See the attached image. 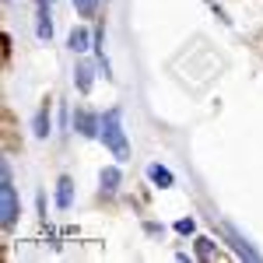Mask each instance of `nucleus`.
Instances as JSON below:
<instances>
[{
    "mask_svg": "<svg viewBox=\"0 0 263 263\" xmlns=\"http://www.w3.org/2000/svg\"><path fill=\"white\" fill-rule=\"evenodd\" d=\"M147 179L155 182V186H162V190L176 186V176H172L168 168H162V165H147Z\"/></svg>",
    "mask_w": 263,
    "mask_h": 263,
    "instance_id": "9b49d317",
    "label": "nucleus"
},
{
    "mask_svg": "<svg viewBox=\"0 0 263 263\" xmlns=\"http://www.w3.org/2000/svg\"><path fill=\"white\" fill-rule=\"evenodd\" d=\"M176 232H179V235H193V232H197V221H193V218H182V221H176Z\"/></svg>",
    "mask_w": 263,
    "mask_h": 263,
    "instance_id": "4468645a",
    "label": "nucleus"
},
{
    "mask_svg": "<svg viewBox=\"0 0 263 263\" xmlns=\"http://www.w3.org/2000/svg\"><path fill=\"white\" fill-rule=\"evenodd\" d=\"M120 182H123V172L116 168V165H109V168H102V176H99V190H102V197H116V190H120Z\"/></svg>",
    "mask_w": 263,
    "mask_h": 263,
    "instance_id": "0eeeda50",
    "label": "nucleus"
},
{
    "mask_svg": "<svg viewBox=\"0 0 263 263\" xmlns=\"http://www.w3.org/2000/svg\"><path fill=\"white\" fill-rule=\"evenodd\" d=\"M197 256H200V260H214V256H218L214 242H211V239H197Z\"/></svg>",
    "mask_w": 263,
    "mask_h": 263,
    "instance_id": "ddd939ff",
    "label": "nucleus"
},
{
    "mask_svg": "<svg viewBox=\"0 0 263 263\" xmlns=\"http://www.w3.org/2000/svg\"><path fill=\"white\" fill-rule=\"evenodd\" d=\"M91 46H95V35H91L84 25H74V28H70V35H67V49H70L74 57H81V53L91 49Z\"/></svg>",
    "mask_w": 263,
    "mask_h": 263,
    "instance_id": "39448f33",
    "label": "nucleus"
},
{
    "mask_svg": "<svg viewBox=\"0 0 263 263\" xmlns=\"http://www.w3.org/2000/svg\"><path fill=\"white\" fill-rule=\"evenodd\" d=\"M99 4L102 0H74V11H78L81 18H95V14H99Z\"/></svg>",
    "mask_w": 263,
    "mask_h": 263,
    "instance_id": "f8f14e48",
    "label": "nucleus"
},
{
    "mask_svg": "<svg viewBox=\"0 0 263 263\" xmlns=\"http://www.w3.org/2000/svg\"><path fill=\"white\" fill-rule=\"evenodd\" d=\"M70 203H74V179H70V176H60V179H57V207L67 211Z\"/></svg>",
    "mask_w": 263,
    "mask_h": 263,
    "instance_id": "1a4fd4ad",
    "label": "nucleus"
},
{
    "mask_svg": "<svg viewBox=\"0 0 263 263\" xmlns=\"http://www.w3.org/2000/svg\"><path fill=\"white\" fill-rule=\"evenodd\" d=\"M35 35L42 42L53 39V14H49V4H39V11H35Z\"/></svg>",
    "mask_w": 263,
    "mask_h": 263,
    "instance_id": "6e6552de",
    "label": "nucleus"
},
{
    "mask_svg": "<svg viewBox=\"0 0 263 263\" xmlns=\"http://www.w3.org/2000/svg\"><path fill=\"white\" fill-rule=\"evenodd\" d=\"M74 84H78V91H81V95H88V91H91V84H95V63L78 60V67H74Z\"/></svg>",
    "mask_w": 263,
    "mask_h": 263,
    "instance_id": "423d86ee",
    "label": "nucleus"
},
{
    "mask_svg": "<svg viewBox=\"0 0 263 263\" xmlns=\"http://www.w3.org/2000/svg\"><path fill=\"white\" fill-rule=\"evenodd\" d=\"M35 4H53V0H35Z\"/></svg>",
    "mask_w": 263,
    "mask_h": 263,
    "instance_id": "2eb2a0df",
    "label": "nucleus"
},
{
    "mask_svg": "<svg viewBox=\"0 0 263 263\" xmlns=\"http://www.w3.org/2000/svg\"><path fill=\"white\" fill-rule=\"evenodd\" d=\"M221 232H224V239L232 242V249H235L242 260H260V249H256V246H249V239H246V235L239 232V228H235V224L224 221V224H221Z\"/></svg>",
    "mask_w": 263,
    "mask_h": 263,
    "instance_id": "7ed1b4c3",
    "label": "nucleus"
},
{
    "mask_svg": "<svg viewBox=\"0 0 263 263\" xmlns=\"http://www.w3.org/2000/svg\"><path fill=\"white\" fill-rule=\"evenodd\" d=\"M18 214H21V203L14 197V186H11V179H0V224L4 228H14L18 224Z\"/></svg>",
    "mask_w": 263,
    "mask_h": 263,
    "instance_id": "f03ea898",
    "label": "nucleus"
},
{
    "mask_svg": "<svg viewBox=\"0 0 263 263\" xmlns=\"http://www.w3.org/2000/svg\"><path fill=\"white\" fill-rule=\"evenodd\" d=\"M74 130L81 137H99L102 134V116H95L91 109H78L74 112Z\"/></svg>",
    "mask_w": 263,
    "mask_h": 263,
    "instance_id": "20e7f679",
    "label": "nucleus"
},
{
    "mask_svg": "<svg viewBox=\"0 0 263 263\" xmlns=\"http://www.w3.org/2000/svg\"><path fill=\"white\" fill-rule=\"evenodd\" d=\"M102 144L109 147V155L116 158V162H126V155H130V144H126V130H123V112L120 109H109V112H102Z\"/></svg>",
    "mask_w": 263,
    "mask_h": 263,
    "instance_id": "f257e3e1",
    "label": "nucleus"
},
{
    "mask_svg": "<svg viewBox=\"0 0 263 263\" xmlns=\"http://www.w3.org/2000/svg\"><path fill=\"white\" fill-rule=\"evenodd\" d=\"M32 130H35V137L46 141L49 137V130H53V120H49V105H42L39 112H35V120H32Z\"/></svg>",
    "mask_w": 263,
    "mask_h": 263,
    "instance_id": "9d476101",
    "label": "nucleus"
}]
</instances>
